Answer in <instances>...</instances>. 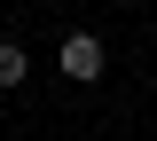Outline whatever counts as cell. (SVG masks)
<instances>
[{
    "mask_svg": "<svg viewBox=\"0 0 157 141\" xmlns=\"http://www.w3.org/2000/svg\"><path fill=\"white\" fill-rule=\"evenodd\" d=\"M24 79H32V55H24V39H0V94H16Z\"/></svg>",
    "mask_w": 157,
    "mask_h": 141,
    "instance_id": "2",
    "label": "cell"
},
{
    "mask_svg": "<svg viewBox=\"0 0 157 141\" xmlns=\"http://www.w3.org/2000/svg\"><path fill=\"white\" fill-rule=\"evenodd\" d=\"M55 71H63V79H78V86H94L102 71H110V47H102V32H63Z\"/></svg>",
    "mask_w": 157,
    "mask_h": 141,
    "instance_id": "1",
    "label": "cell"
}]
</instances>
